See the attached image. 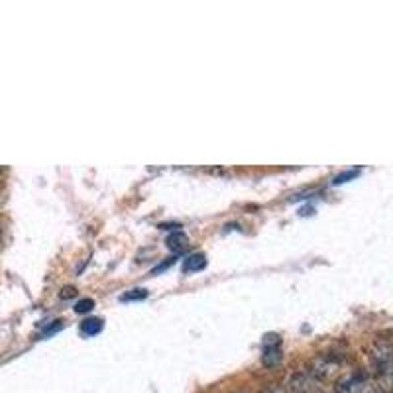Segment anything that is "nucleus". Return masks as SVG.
Segmentation results:
<instances>
[{"label": "nucleus", "mask_w": 393, "mask_h": 393, "mask_svg": "<svg viewBox=\"0 0 393 393\" xmlns=\"http://www.w3.org/2000/svg\"><path fill=\"white\" fill-rule=\"evenodd\" d=\"M370 368L376 380V387L381 393L393 392V344L378 340L370 350Z\"/></svg>", "instance_id": "obj_1"}, {"label": "nucleus", "mask_w": 393, "mask_h": 393, "mask_svg": "<svg viewBox=\"0 0 393 393\" xmlns=\"http://www.w3.org/2000/svg\"><path fill=\"white\" fill-rule=\"evenodd\" d=\"M340 368H342V360L334 354H321L317 358H312L311 366H309V376L319 381H330L334 380L340 374Z\"/></svg>", "instance_id": "obj_2"}, {"label": "nucleus", "mask_w": 393, "mask_h": 393, "mask_svg": "<svg viewBox=\"0 0 393 393\" xmlns=\"http://www.w3.org/2000/svg\"><path fill=\"white\" fill-rule=\"evenodd\" d=\"M372 390V383L364 372H348V374H342L337 385H334V393H368Z\"/></svg>", "instance_id": "obj_3"}, {"label": "nucleus", "mask_w": 393, "mask_h": 393, "mask_svg": "<svg viewBox=\"0 0 393 393\" xmlns=\"http://www.w3.org/2000/svg\"><path fill=\"white\" fill-rule=\"evenodd\" d=\"M282 362V350H279V337H266L264 348H262V364L266 368H275Z\"/></svg>", "instance_id": "obj_4"}, {"label": "nucleus", "mask_w": 393, "mask_h": 393, "mask_svg": "<svg viewBox=\"0 0 393 393\" xmlns=\"http://www.w3.org/2000/svg\"><path fill=\"white\" fill-rule=\"evenodd\" d=\"M187 246H189V240H187V236L183 232H173V234L167 236V248L171 252H176V254L187 250Z\"/></svg>", "instance_id": "obj_5"}, {"label": "nucleus", "mask_w": 393, "mask_h": 393, "mask_svg": "<svg viewBox=\"0 0 393 393\" xmlns=\"http://www.w3.org/2000/svg\"><path fill=\"white\" fill-rule=\"evenodd\" d=\"M206 266L204 254H191L189 258L183 259V273H193V271H201Z\"/></svg>", "instance_id": "obj_6"}, {"label": "nucleus", "mask_w": 393, "mask_h": 393, "mask_svg": "<svg viewBox=\"0 0 393 393\" xmlns=\"http://www.w3.org/2000/svg\"><path fill=\"white\" fill-rule=\"evenodd\" d=\"M103 330V321L100 319H87L81 323V332L85 337H95Z\"/></svg>", "instance_id": "obj_7"}, {"label": "nucleus", "mask_w": 393, "mask_h": 393, "mask_svg": "<svg viewBox=\"0 0 393 393\" xmlns=\"http://www.w3.org/2000/svg\"><path fill=\"white\" fill-rule=\"evenodd\" d=\"M148 297V291L146 289H132L130 293H124L123 301H142V299Z\"/></svg>", "instance_id": "obj_8"}, {"label": "nucleus", "mask_w": 393, "mask_h": 393, "mask_svg": "<svg viewBox=\"0 0 393 393\" xmlns=\"http://www.w3.org/2000/svg\"><path fill=\"white\" fill-rule=\"evenodd\" d=\"M360 176V171L358 169H352V171H344V173H340V176L334 177V185H342V183H348L350 179H354V177Z\"/></svg>", "instance_id": "obj_9"}, {"label": "nucleus", "mask_w": 393, "mask_h": 393, "mask_svg": "<svg viewBox=\"0 0 393 393\" xmlns=\"http://www.w3.org/2000/svg\"><path fill=\"white\" fill-rule=\"evenodd\" d=\"M93 307H95V301H93V299H81V301L77 303V307H75V311L81 312V315H83V312H89V311H91Z\"/></svg>", "instance_id": "obj_10"}, {"label": "nucleus", "mask_w": 393, "mask_h": 393, "mask_svg": "<svg viewBox=\"0 0 393 393\" xmlns=\"http://www.w3.org/2000/svg\"><path fill=\"white\" fill-rule=\"evenodd\" d=\"M75 293H77V291H75V287H65V289H63V293H61L59 297H61V299L75 297Z\"/></svg>", "instance_id": "obj_11"}, {"label": "nucleus", "mask_w": 393, "mask_h": 393, "mask_svg": "<svg viewBox=\"0 0 393 393\" xmlns=\"http://www.w3.org/2000/svg\"><path fill=\"white\" fill-rule=\"evenodd\" d=\"M368 393H381L380 390H378V387H374V385H372V390H370V392Z\"/></svg>", "instance_id": "obj_12"}, {"label": "nucleus", "mask_w": 393, "mask_h": 393, "mask_svg": "<svg viewBox=\"0 0 393 393\" xmlns=\"http://www.w3.org/2000/svg\"><path fill=\"white\" fill-rule=\"evenodd\" d=\"M319 393H323V392H319Z\"/></svg>", "instance_id": "obj_13"}]
</instances>
